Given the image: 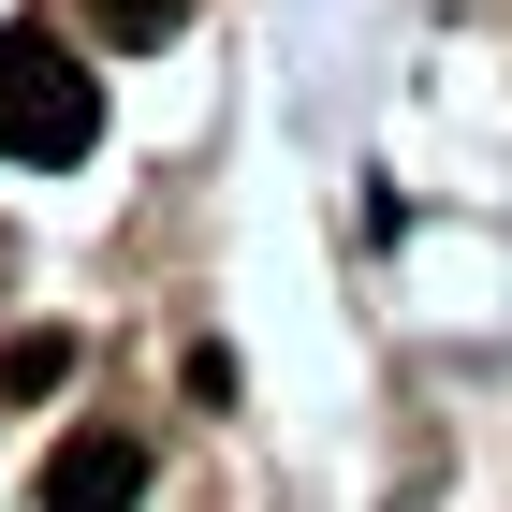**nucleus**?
Here are the masks:
<instances>
[{"mask_svg":"<svg viewBox=\"0 0 512 512\" xmlns=\"http://www.w3.org/2000/svg\"><path fill=\"white\" fill-rule=\"evenodd\" d=\"M103 88L59 30H0V161H88Z\"/></svg>","mask_w":512,"mask_h":512,"instance_id":"f257e3e1","label":"nucleus"},{"mask_svg":"<svg viewBox=\"0 0 512 512\" xmlns=\"http://www.w3.org/2000/svg\"><path fill=\"white\" fill-rule=\"evenodd\" d=\"M44 381H74V337H59V322L0 337V410H15V395H44Z\"/></svg>","mask_w":512,"mask_h":512,"instance_id":"7ed1b4c3","label":"nucleus"},{"mask_svg":"<svg viewBox=\"0 0 512 512\" xmlns=\"http://www.w3.org/2000/svg\"><path fill=\"white\" fill-rule=\"evenodd\" d=\"M132 498H147V439L132 425H74L44 454V512H132Z\"/></svg>","mask_w":512,"mask_h":512,"instance_id":"f03ea898","label":"nucleus"},{"mask_svg":"<svg viewBox=\"0 0 512 512\" xmlns=\"http://www.w3.org/2000/svg\"><path fill=\"white\" fill-rule=\"evenodd\" d=\"M88 30L103 44H176V15H191V0H74Z\"/></svg>","mask_w":512,"mask_h":512,"instance_id":"20e7f679","label":"nucleus"}]
</instances>
